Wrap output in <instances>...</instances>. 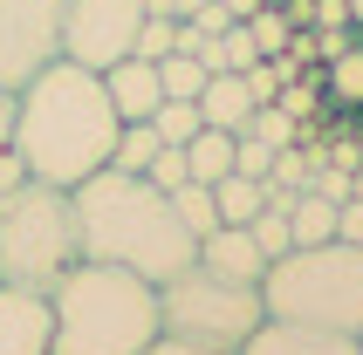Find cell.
<instances>
[{
	"label": "cell",
	"mask_w": 363,
	"mask_h": 355,
	"mask_svg": "<svg viewBox=\"0 0 363 355\" xmlns=\"http://www.w3.org/2000/svg\"><path fill=\"white\" fill-rule=\"evenodd\" d=\"M117 110L103 96L96 69H76V62H48L41 76H28L14 89V144L28 178L41 185H62L76 192L82 178H96L117 151Z\"/></svg>",
	"instance_id": "cell-1"
},
{
	"label": "cell",
	"mask_w": 363,
	"mask_h": 355,
	"mask_svg": "<svg viewBox=\"0 0 363 355\" xmlns=\"http://www.w3.org/2000/svg\"><path fill=\"white\" fill-rule=\"evenodd\" d=\"M76 239L82 260H103V267H130L144 280H172L179 267L199 260V239L185 233V219L172 212V192H158L151 178L138 171H110L82 178L76 192Z\"/></svg>",
	"instance_id": "cell-2"
},
{
	"label": "cell",
	"mask_w": 363,
	"mask_h": 355,
	"mask_svg": "<svg viewBox=\"0 0 363 355\" xmlns=\"http://www.w3.org/2000/svg\"><path fill=\"white\" fill-rule=\"evenodd\" d=\"M48 308H55L48 355H144L164 335L158 280L130 274V267H103V260H76L48 287Z\"/></svg>",
	"instance_id": "cell-3"
},
{
	"label": "cell",
	"mask_w": 363,
	"mask_h": 355,
	"mask_svg": "<svg viewBox=\"0 0 363 355\" xmlns=\"http://www.w3.org/2000/svg\"><path fill=\"white\" fill-rule=\"evenodd\" d=\"M261 308L281 321H315L336 335H363V246L323 239L267 260L261 274Z\"/></svg>",
	"instance_id": "cell-4"
},
{
	"label": "cell",
	"mask_w": 363,
	"mask_h": 355,
	"mask_svg": "<svg viewBox=\"0 0 363 355\" xmlns=\"http://www.w3.org/2000/svg\"><path fill=\"white\" fill-rule=\"evenodd\" d=\"M76 260H82L76 198L62 192V185L21 178L14 192H0V287H35V294H48Z\"/></svg>",
	"instance_id": "cell-5"
},
{
	"label": "cell",
	"mask_w": 363,
	"mask_h": 355,
	"mask_svg": "<svg viewBox=\"0 0 363 355\" xmlns=\"http://www.w3.org/2000/svg\"><path fill=\"white\" fill-rule=\"evenodd\" d=\"M261 287H247V280H226L213 267H179L172 280H158V321L164 335L179 342H199V349H240L254 328H261Z\"/></svg>",
	"instance_id": "cell-6"
},
{
	"label": "cell",
	"mask_w": 363,
	"mask_h": 355,
	"mask_svg": "<svg viewBox=\"0 0 363 355\" xmlns=\"http://www.w3.org/2000/svg\"><path fill=\"white\" fill-rule=\"evenodd\" d=\"M144 14H151L144 0H69V7H62V62L103 76L110 62L130 55Z\"/></svg>",
	"instance_id": "cell-7"
},
{
	"label": "cell",
	"mask_w": 363,
	"mask_h": 355,
	"mask_svg": "<svg viewBox=\"0 0 363 355\" xmlns=\"http://www.w3.org/2000/svg\"><path fill=\"white\" fill-rule=\"evenodd\" d=\"M62 7L69 0H0V89H21L62 55Z\"/></svg>",
	"instance_id": "cell-8"
},
{
	"label": "cell",
	"mask_w": 363,
	"mask_h": 355,
	"mask_svg": "<svg viewBox=\"0 0 363 355\" xmlns=\"http://www.w3.org/2000/svg\"><path fill=\"white\" fill-rule=\"evenodd\" d=\"M55 349V308L35 287H0V355H48Z\"/></svg>",
	"instance_id": "cell-9"
},
{
	"label": "cell",
	"mask_w": 363,
	"mask_h": 355,
	"mask_svg": "<svg viewBox=\"0 0 363 355\" xmlns=\"http://www.w3.org/2000/svg\"><path fill=\"white\" fill-rule=\"evenodd\" d=\"M233 355H363V349H357V335H336V328H315V321L261 315V328H254Z\"/></svg>",
	"instance_id": "cell-10"
},
{
	"label": "cell",
	"mask_w": 363,
	"mask_h": 355,
	"mask_svg": "<svg viewBox=\"0 0 363 355\" xmlns=\"http://www.w3.org/2000/svg\"><path fill=\"white\" fill-rule=\"evenodd\" d=\"M103 96H110L117 123H151V110L164 103V89H158V62H144V55L110 62V69H103Z\"/></svg>",
	"instance_id": "cell-11"
},
{
	"label": "cell",
	"mask_w": 363,
	"mask_h": 355,
	"mask_svg": "<svg viewBox=\"0 0 363 355\" xmlns=\"http://www.w3.org/2000/svg\"><path fill=\"white\" fill-rule=\"evenodd\" d=\"M199 267H213V274H226V280H247V287H261L267 253L254 246L247 226H213V233L199 239Z\"/></svg>",
	"instance_id": "cell-12"
},
{
	"label": "cell",
	"mask_w": 363,
	"mask_h": 355,
	"mask_svg": "<svg viewBox=\"0 0 363 355\" xmlns=\"http://www.w3.org/2000/svg\"><path fill=\"white\" fill-rule=\"evenodd\" d=\"M254 110H261V103L247 96V76H233V69H213V76H206L199 117L213 123V130H233V137H240L247 123H254Z\"/></svg>",
	"instance_id": "cell-13"
},
{
	"label": "cell",
	"mask_w": 363,
	"mask_h": 355,
	"mask_svg": "<svg viewBox=\"0 0 363 355\" xmlns=\"http://www.w3.org/2000/svg\"><path fill=\"white\" fill-rule=\"evenodd\" d=\"M323 103L329 110H363V41H350L323 62Z\"/></svg>",
	"instance_id": "cell-14"
},
{
	"label": "cell",
	"mask_w": 363,
	"mask_h": 355,
	"mask_svg": "<svg viewBox=\"0 0 363 355\" xmlns=\"http://www.w3.org/2000/svg\"><path fill=\"white\" fill-rule=\"evenodd\" d=\"M185 151V171H192V185H220L226 171H233V130H213L206 123L192 144H179Z\"/></svg>",
	"instance_id": "cell-15"
},
{
	"label": "cell",
	"mask_w": 363,
	"mask_h": 355,
	"mask_svg": "<svg viewBox=\"0 0 363 355\" xmlns=\"http://www.w3.org/2000/svg\"><path fill=\"white\" fill-rule=\"evenodd\" d=\"M267 205V178H247V171H226L220 185H213V212H220V226H247V219Z\"/></svg>",
	"instance_id": "cell-16"
},
{
	"label": "cell",
	"mask_w": 363,
	"mask_h": 355,
	"mask_svg": "<svg viewBox=\"0 0 363 355\" xmlns=\"http://www.w3.org/2000/svg\"><path fill=\"white\" fill-rule=\"evenodd\" d=\"M288 233H295V246H323V239H336V198L295 192V205H288Z\"/></svg>",
	"instance_id": "cell-17"
},
{
	"label": "cell",
	"mask_w": 363,
	"mask_h": 355,
	"mask_svg": "<svg viewBox=\"0 0 363 355\" xmlns=\"http://www.w3.org/2000/svg\"><path fill=\"white\" fill-rule=\"evenodd\" d=\"M206 76H213V69H206V62L192 55V48H172V55L158 62V89H164L172 103H199Z\"/></svg>",
	"instance_id": "cell-18"
},
{
	"label": "cell",
	"mask_w": 363,
	"mask_h": 355,
	"mask_svg": "<svg viewBox=\"0 0 363 355\" xmlns=\"http://www.w3.org/2000/svg\"><path fill=\"white\" fill-rule=\"evenodd\" d=\"M151 158H158V130H151V123H123V130H117V151H110V171H138L144 178Z\"/></svg>",
	"instance_id": "cell-19"
},
{
	"label": "cell",
	"mask_w": 363,
	"mask_h": 355,
	"mask_svg": "<svg viewBox=\"0 0 363 355\" xmlns=\"http://www.w3.org/2000/svg\"><path fill=\"white\" fill-rule=\"evenodd\" d=\"M172 212L185 219V233H192V239H206L213 226H220V212H213V185H192V178L172 192Z\"/></svg>",
	"instance_id": "cell-20"
},
{
	"label": "cell",
	"mask_w": 363,
	"mask_h": 355,
	"mask_svg": "<svg viewBox=\"0 0 363 355\" xmlns=\"http://www.w3.org/2000/svg\"><path fill=\"white\" fill-rule=\"evenodd\" d=\"M151 130H158V144H192L206 130V117H199V103H172L164 96L158 110H151Z\"/></svg>",
	"instance_id": "cell-21"
},
{
	"label": "cell",
	"mask_w": 363,
	"mask_h": 355,
	"mask_svg": "<svg viewBox=\"0 0 363 355\" xmlns=\"http://www.w3.org/2000/svg\"><path fill=\"white\" fill-rule=\"evenodd\" d=\"M247 35H254V48H261V55H288V41H295V21L281 14V0H267L261 14H247Z\"/></svg>",
	"instance_id": "cell-22"
},
{
	"label": "cell",
	"mask_w": 363,
	"mask_h": 355,
	"mask_svg": "<svg viewBox=\"0 0 363 355\" xmlns=\"http://www.w3.org/2000/svg\"><path fill=\"white\" fill-rule=\"evenodd\" d=\"M28 164H21V144H14V89H0V192H14Z\"/></svg>",
	"instance_id": "cell-23"
},
{
	"label": "cell",
	"mask_w": 363,
	"mask_h": 355,
	"mask_svg": "<svg viewBox=\"0 0 363 355\" xmlns=\"http://www.w3.org/2000/svg\"><path fill=\"white\" fill-rule=\"evenodd\" d=\"M172 48H179V21H172V14H144L138 41H130V55H144V62H164Z\"/></svg>",
	"instance_id": "cell-24"
},
{
	"label": "cell",
	"mask_w": 363,
	"mask_h": 355,
	"mask_svg": "<svg viewBox=\"0 0 363 355\" xmlns=\"http://www.w3.org/2000/svg\"><path fill=\"white\" fill-rule=\"evenodd\" d=\"M247 130H254V137H261V144H274V151H288V144H302V123L288 117L281 103H261V110H254V123H247Z\"/></svg>",
	"instance_id": "cell-25"
},
{
	"label": "cell",
	"mask_w": 363,
	"mask_h": 355,
	"mask_svg": "<svg viewBox=\"0 0 363 355\" xmlns=\"http://www.w3.org/2000/svg\"><path fill=\"white\" fill-rule=\"evenodd\" d=\"M144 178H151L158 192H179L185 178H192V171H185V151H179V144H158V158L144 164Z\"/></svg>",
	"instance_id": "cell-26"
},
{
	"label": "cell",
	"mask_w": 363,
	"mask_h": 355,
	"mask_svg": "<svg viewBox=\"0 0 363 355\" xmlns=\"http://www.w3.org/2000/svg\"><path fill=\"white\" fill-rule=\"evenodd\" d=\"M336 239H350V246H363V198L350 192L343 205H336Z\"/></svg>",
	"instance_id": "cell-27"
},
{
	"label": "cell",
	"mask_w": 363,
	"mask_h": 355,
	"mask_svg": "<svg viewBox=\"0 0 363 355\" xmlns=\"http://www.w3.org/2000/svg\"><path fill=\"white\" fill-rule=\"evenodd\" d=\"M144 355H226V349H199V342H179V335H158Z\"/></svg>",
	"instance_id": "cell-28"
},
{
	"label": "cell",
	"mask_w": 363,
	"mask_h": 355,
	"mask_svg": "<svg viewBox=\"0 0 363 355\" xmlns=\"http://www.w3.org/2000/svg\"><path fill=\"white\" fill-rule=\"evenodd\" d=\"M220 7H226V14H233V21H247V14H261L267 0H220Z\"/></svg>",
	"instance_id": "cell-29"
},
{
	"label": "cell",
	"mask_w": 363,
	"mask_h": 355,
	"mask_svg": "<svg viewBox=\"0 0 363 355\" xmlns=\"http://www.w3.org/2000/svg\"><path fill=\"white\" fill-rule=\"evenodd\" d=\"M343 7H350V28H363V0H343Z\"/></svg>",
	"instance_id": "cell-30"
},
{
	"label": "cell",
	"mask_w": 363,
	"mask_h": 355,
	"mask_svg": "<svg viewBox=\"0 0 363 355\" xmlns=\"http://www.w3.org/2000/svg\"><path fill=\"white\" fill-rule=\"evenodd\" d=\"M357 349H363V335H357Z\"/></svg>",
	"instance_id": "cell-31"
}]
</instances>
